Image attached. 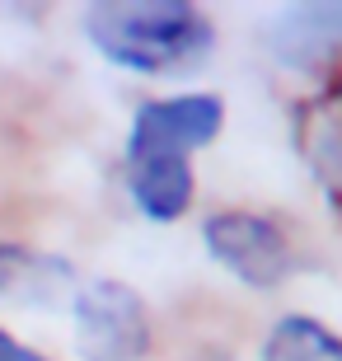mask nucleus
<instances>
[{
    "label": "nucleus",
    "mask_w": 342,
    "mask_h": 361,
    "mask_svg": "<svg viewBox=\"0 0 342 361\" xmlns=\"http://www.w3.org/2000/svg\"><path fill=\"white\" fill-rule=\"evenodd\" d=\"M225 127V99L221 94H169L145 99L132 113L127 146H122V178L132 207L169 226L193 207V150L211 146Z\"/></svg>",
    "instance_id": "f257e3e1"
},
{
    "label": "nucleus",
    "mask_w": 342,
    "mask_h": 361,
    "mask_svg": "<svg viewBox=\"0 0 342 361\" xmlns=\"http://www.w3.org/2000/svg\"><path fill=\"white\" fill-rule=\"evenodd\" d=\"M80 28L99 56L136 75H183L197 71L216 47L211 14L183 0H94Z\"/></svg>",
    "instance_id": "f03ea898"
},
{
    "label": "nucleus",
    "mask_w": 342,
    "mask_h": 361,
    "mask_svg": "<svg viewBox=\"0 0 342 361\" xmlns=\"http://www.w3.org/2000/svg\"><path fill=\"white\" fill-rule=\"evenodd\" d=\"M71 324L85 361H141L155 343L141 291L113 277L80 281L71 295Z\"/></svg>",
    "instance_id": "7ed1b4c3"
},
{
    "label": "nucleus",
    "mask_w": 342,
    "mask_h": 361,
    "mask_svg": "<svg viewBox=\"0 0 342 361\" xmlns=\"http://www.w3.org/2000/svg\"><path fill=\"white\" fill-rule=\"evenodd\" d=\"M202 244L230 277L253 291H276L300 272L291 235L258 212H211L202 221Z\"/></svg>",
    "instance_id": "20e7f679"
},
{
    "label": "nucleus",
    "mask_w": 342,
    "mask_h": 361,
    "mask_svg": "<svg viewBox=\"0 0 342 361\" xmlns=\"http://www.w3.org/2000/svg\"><path fill=\"white\" fill-rule=\"evenodd\" d=\"M263 47L291 71H333L342 61V5H286L263 24Z\"/></svg>",
    "instance_id": "39448f33"
},
{
    "label": "nucleus",
    "mask_w": 342,
    "mask_h": 361,
    "mask_svg": "<svg viewBox=\"0 0 342 361\" xmlns=\"http://www.w3.org/2000/svg\"><path fill=\"white\" fill-rule=\"evenodd\" d=\"M295 146L305 169L333 202H342V80L324 85L295 113Z\"/></svg>",
    "instance_id": "423d86ee"
},
{
    "label": "nucleus",
    "mask_w": 342,
    "mask_h": 361,
    "mask_svg": "<svg viewBox=\"0 0 342 361\" xmlns=\"http://www.w3.org/2000/svg\"><path fill=\"white\" fill-rule=\"evenodd\" d=\"M75 286H80V277L66 258L0 240V300L5 305L42 310V305H56V300H71Z\"/></svg>",
    "instance_id": "0eeeda50"
},
{
    "label": "nucleus",
    "mask_w": 342,
    "mask_h": 361,
    "mask_svg": "<svg viewBox=\"0 0 342 361\" xmlns=\"http://www.w3.org/2000/svg\"><path fill=\"white\" fill-rule=\"evenodd\" d=\"M258 361H342V338L324 319L310 314H281L267 329Z\"/></svg>",
    "instance_id": "6e6552de"
},
{
    "label": "nucleus",
    "mask_w": 342,
    "mask_h": 361,
    "mask_svg": "<svg viewBox=\"0 0 342 361\" xmlns=\"http://www.w3.org/2000/svg\"><path fill=\"white\" fill-rule=\"evenodd\" d=\"M0 361H47V357H42V352H33L28 343H19L14 334H5V329H0Z\"/></svg>",
    "instance_id": "1a4fd4ad"
}]
</instances>
